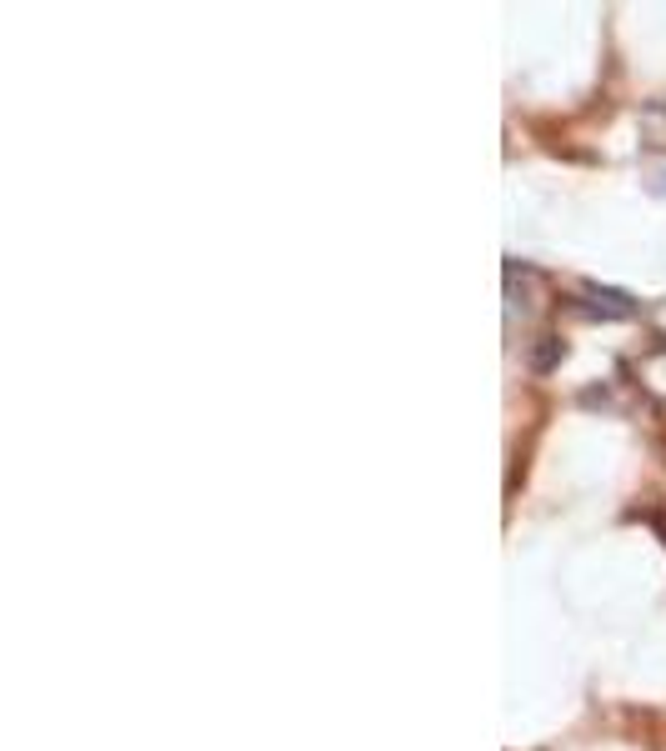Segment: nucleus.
Returning <instances> with one entry per match:
<instances>
[{"instance_id":"1","label":"nucleus","mask_w":666,"mask_h":751,"mask_svg":"<svg viewBox=\"0 0 666 751\" xmlns=\"http://www.w3.org/2000/svg\"><path fill=\"white\" fill-rule=\"evenodd\" d=\"M586 316H606V320H626V316H636V306H632V296H622V290H602V286H586Z\"/></svg>"},{"instance_id":"2","label":"nucleus","mask_w":666,"mask_h":751,"mask_svg":"<svg viewBox=\"0 0 666 751\" xmlns=\"http://www.w3.org/2000/svg\"><path fill=\"white\" fill-rule=\"evenodd\" d=\"M642 136H646V150H666V100H652L642 110Z\"/></svg>"},{"instance_id":"3","label":"nucleus","mask_w":666,"mask_h":751,"mask_svg":"<svg viewBox=\"0 0 666 751\" xmlns=\"http://www.w3.org/2000/svg\"><path fill=\"white\" fill-rule=\"evenodd\" d=\"M662 190H666V180H662Z\"/></svg>"}]
</instances>
